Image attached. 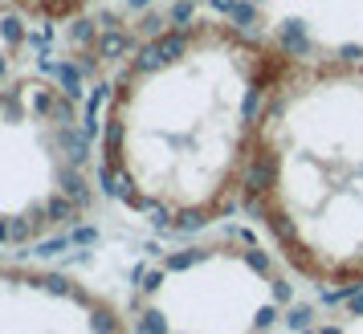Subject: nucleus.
Wrapping results in <instances>:
<instances>
[{
  "mask_svg": "<svg viewBox=\"0 0 363 334\" xmlns=\"http://www.w3.org/2000/svg\"><path fill=\"white\" fill-rule=\"evenodd\" d=\"M69 245H74V241H69V236H57V241H45V245H41V249H37V257H57V253H66Z\"/></svg>",
  "mask_w": 363,
  "mask_h": 334,
  "instance_id": "9d476101",
  "label": "nucleus"
},
{
  "mask_svg": "<svg viewBox=\"0 0 363 334\" xmlns=\"http://www.w3.org/2000/svg\"><path fill=\"white\" fill-rule=\"evenodd\" d=\"M69 241H74V245H90V241H99V233H94V229H78Z\"/></svg>",
  "mask_w": 363,
  "mask_h": 334,
  "instance_id": "dca6fc26",
  "label": "nucleus"
},
{
  "mask_svg": "<svg viewBox=\"0 0 363 334\" xmlns=\"http://www.w3.org/2000/svg\"><path fill=\"white\" fill-rule=\"evenodd\" d=\"M351 314H363V294L359 298H351Z\"/></svg>",
  "mask_w": 363,
  "mask_h": 334,
  "instance_id": "6ab92c4d",
  "label": "nucleus"
},
{
  "mask_svg": "<svg viewBox=\"0 0 363 334\" xmlns=\"http://www.w3.org/2000/svg\"><path fill=\"white\" fill-rule=\"evenodd\" d=\"M302 334H306V330H302Z\"/></svg>",
  "mask_w": 363,
  "mask_h": 334,
  "instance_id": "4be33fe9",
  "label": "nucleus"
},
{
  "mask_svg": "<svg viewBox=\"0 0 363 334\" xmlns=\"http://www.w3.org/2000/svg\"><path fill=\"white\" fill-rule=\"evenodd\" d=\"M13 241H33V224H29V217L13 220Z\"/></svg>",
  "mask_w": 363,
  "mask_h": 334,
  "instance_id": "ddd939ff",
  "label": "nucleus"
},
{
  "mask_svg": "<svg viewBox=\"0 0 363 334\" xmlns=\"http://www.w3.org/2000/svg\"><path fill=\"white\" fill-rule=\"evenodd\" d=\"M188 41H192V33H160L155 37V45H160V53H164V62L167 57H180V53L188 50Z\"/></svg>",
  "mask_w": 363,
  "mask_h": 334,
  "instance_id": "20e7f679",
  "label": "nucleus"
},
{
  "mask_svg": "<svg viewBox=\"0 0 363 334\" xmlns=\"http://www.w3.org/2000/svg\"><path fill=\"white\" fill-rule=\"evenodd\" d=\"M57 147L66 151V163L82 167L86 163V151H90V139H86V134H74L69 127H62V131H57Z\"/></svg>",
  "mask_w": 363,
  "mask_h": 334,
  "instance_id": "f03ea898",
  "label": "nucleus"
},
{
  "mask_svg": "<svg viewBox=\"0 0 363 334\" xmlns=\"http://www.w3.org/2000/svg\"><path fill=\"white\" fill-rule=\"evenodd\" d=\"M131 45H135V37H131V33H123V29H106V33L94 41V50H99L106 62H115V57H127V53H131Z\"/></svg>",
  "mask_w": 363,
  "mask_h": 334,
  "instance_id": "f257e3e1",
  "label": "nucleus"
},
{
  "mask_svg": "<svg viewBox=\"0 0 363 334\" xmlns=\"http://www.w3.org/2000/svg\"><path fill=\"white\" fill-rule=\"evenodd\" d=\"M311 318H314L311 306H294V310L286 314V326H290V330H306V326H311Z\"/></svg>",
  "mask_w": 363,
  "mask_h": 334,
  "instance_id": "0eeeda50",
  "label": "nucleus"
},
{
  "mask_svg": "<svg viewBox=\"0 0 363 334\" xmlns=\"http://www.w3.org/2000/svg\"><path fill=\"white\" fill-rule=\"evenodd\" d=\"M151 224H155V229H167V224H172V212H167V208H151Z\"/></svg>",
  "mask_w": 363,
  "mask_h": 334,
  "instance_id": "2eb2a0df",
  "label": "nucleus"
},
{
  "mask_svg": "<svg viewBox=\"0 0 363 334\" xmlns=\"http://www.w3.org/2000/svg\"><path fill=\"white\" fill-rule=\"evenodd\" d=\"M139 33H147V37H160V33H164V17H160V13H147V17L139 21Z\"/></svg>",
  "mask_w": 363,
  "mask_h": 334,
  "instance_id": "1a4fd4ad",
  "label": "nucleus"
},
{
  "mask_svg": "<svg viewBox=\"0 0 363 334\" xmlns=\"http://www.w3.org/2000/svg\"><path fill=\"white\" fill-rule=\"evenodd\" d=\"M318 334H343V330H339V326H323Z\"/></svg>",
  "mask_w": 363,
  "mask_h": 334,
  "instance_id": "aec40b11",
  "label": "nucleus"
},
{
  "mask_svg": "<svg viewBox=\"0 0 363 334\" xmlns=\"http://www.w3.org/2000/svg\"><path fill=\"white\" fill-rule=\"evenodd\" d=\"M4 37H9V41H21V25L17 21H4Z\"/></svg>",
  "mask_w": 363,
  "mask_h": 334,
  "instance_id": "a211bd4d",
  "label": "nucleus"
},
{
  "mask_svg": "<svg viewBox=\"0 0 363 334\" xmlns=\"http://www.w3.org/2000/svg\"><path fill=\"white\" fill-rule=\"evenodd\" d=\"M208 220H213V208H184L172 224H176V229H204Z\"/></svg>",
  "mask_w": 363,
  "mask_h": 334,
  "instance_id": "39448f33",
  "label": "nucleus"
},
{
  "mask_svg": "<svg viewBox=\"0 0 363 334\" xmlns=\"http://www.w3.org/2000/svg\"><path fill=\"white\" fill-rule=\"evenodd\" d=\"M25 8H41V13H69V8H78L82 0H21Z\"/></svg>",
  "mask_w": 363,
  "mask_h": 334,
  "instance_id": "423d86ee",
  "label": "nucleus"
},
{
  "mask_svg": "<svg viewBox=\"0 0 363 334\" xmlns=\"http://www.w3.org/2000/svg\"><path fill=\"white\" fill-rule=\"evenodd\" d=\"M78 212H82V208H78L74 196H66V192H57V196L50 200V220H53V224H74Z\"/></svg>",
  "mask_w": 363,
  "mask_h": 334,
  "instance_id": "7ed1b4c3",
  "label": "nucleus"
},
{
  "mask_svg": "<svg viewBox=\"0 0 363 334\" xmlns=\"http://www.w3.org/2000/svg\"><path fill=\"white\" fill-rule=\"evenodd\" d=\"M143 4H147V0H131V8H143Z\"/></svg>",
  "mask_w": 363,
  "mask_h": 334,
  "instance_id": "412c9836",
  "label": "nucleus"
},
{
  "mask_svg": "<svg viewBox=\"0 0 363 334\" xmlns=\"http://www.w3.org/2000/svg\"><path fill=\"white\" fill-rule=\"evenodd\" d=\"M229 17L237 21V25H253V21H257V8H253V4H233Z\"/></svg>",
  "mask_w": 363,
  "mask_h": 334,
  "instance_id": "9b49d317",
  "label": "nucleus"
},
{
  "mask_svg": "<svg viewBox=\"0 0 363 334\" xmlns=\"http://www.w3.org/2000/svg\"><path fill=\"white\" fill-rule=\"evenodd\" d=\"M160 285H164V273H147V277H143V294H155Z\"/></svg>",
  "mask_w": 363,
  "mask_h": 334,
  "instance_id": "f3484780",
  "label": "nucleus"
},
{
  "mask_svg": "<svg viewBox=\"0 0 363 334\" xmlns=\"http://www.w3.org/2000/svg\"><path fill=\"white\" fill-rule=\"evenodd\" d=\"M139 334H167V326H164V318L155 314V310H147V314L139 318Z\"/></svg>",
  "mask_w": 363,
  "mask_h": 334,
  "instance_id": "6e6552de",
  "label": "nucleus"
},
{
  "mask_svg": "<svg viewBox=\"0 0 363 334\" xmlns=\"http://www.w3.org/2000/svg\"><path fill=\"white\" fill-rule=\"evenodd\" d=\"M74 41H99V37H94V29H90L86 21H78V25H74Z\"/></svg>",
  "mask_w": 363,
  "mask_h": 334,
  "instance_id": "4468645a",
  "label": "nucleus"
},
{
  "mask_svg": "<svg viewBox=\"0 0 363 334\" xmlns=\"http://www.w3.org/2000/svg\"><path fill=\"white\" fill-rule=\"evenodd\" d=\"M192 13H196V8H192V0H180V4L172 8V21H176V25H188V21H192Z\"/></svg>",
  "mask_w": 363,
  "mask_h": 334,
  "instance_id": "f8f14e48",
  "label": "nucleus"
}]
</instances>
